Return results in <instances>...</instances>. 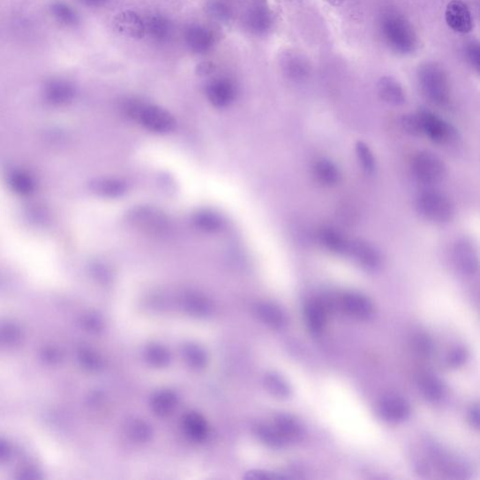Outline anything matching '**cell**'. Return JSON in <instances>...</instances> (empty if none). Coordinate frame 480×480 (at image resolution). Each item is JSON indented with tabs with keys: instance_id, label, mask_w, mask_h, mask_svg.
I'll list each match as a JSON object with an SVG mask.
<instances>
[{
	"instance_id": "cell-9",
	"label": "cell",
	"mask_w": 480,
	"mask_h": 480,
	"mask_svg": "<svg viewBox=\"0 0 480 480\" xmlns=\"http://www.w3.org/2000/svg\"><path fill=\"white\" fill-rule=\"evenodd\" d=\"M183 40L188 50L195 55H206L216 45L215 34L211 28L200 23H193L186 27Z\"/></svg>"
},
{
	"instance_id": "cell-3",
	"label": "cell",
	"mask_w": 480,
	"mask_h": 480,
	"mask_svg": "<svg viewBox=\"0 0 480 480\" xmlns=\"http://www.w3.org/2000/svg\"><path fill=\"white\" fill-rule=\"evenodd\" d=\"M415 208L422 218L435 223H448L455 213L450 200L435 190L420 193L415 200Z\"/></svg>"
},
{
	"instance_id": "cell-24",
	"label": "cell",
	"mask_w": 480,
	"mask_h": 480,
	"mask_svg": "<svg viewBox=\"0 0 480 480\" xmlns=\"http://www.w3.org/2000/svg\"><path fill=\"white\" fill-rule=\"evenodd\" d=\"M304 314L309 329L314 334L321 332L326 323V316L322 306L317 302H309L304 309Z\"/></svg>"
},
{
	"instance_id": "cell-28",
	"label": "cell",
	"mask_w": 480,
	"mask_h": 480,
	"mask_svg": "<svg viewBox=\"0 0 480 480\" xmlns=\"http://www.w3.org/2000/svg\"><path fill=\"white\" fill-rule=\"evenodd\" d=\"M400 125L405 133L412 136H419L422 133V122L417 113L404 115L400 120Z\"/></svg>"
},
{
	"instance_id": "cell-15",
	"label": "cell",
	"mask_w": 480,
	"mask_h": 480,
	"mask_svg": "<svg viewBox=\"0 0 480 480\" xmlns=\"http://www.w3.org/2000/svg\"><path fill=\"white\" fill-rule=\"evenodd\" d=\"M130 216L131 223L152 233H162L167 227V220L164 216L152 208H136L131 211Z\"/></svg>"
},
{
	"instance_id": "cell-20",
	"label": "cell",
	"mask_w": 480,
	"mask_h": 480,
	"mask_svg": "<svg viewBox=\"0 0 480 480\" xmlns=\"http://www.w3.org/2000/svg\"><path fill=\"white\" fill-rule=\"evenodd\" d=\"M314 175L322 184L335 186L342 179V174L334 162L329 159H321L317 161L314 167Z\"/></svg>"
},
{
	"instance_id": "cell-36",
	"label": "cell",
	"mask_w": 480,
	"mask_h": 480,
	"mask_svg": "<svg viewBox=\"0 0 480 480\" xmlns=\"http://www.w3.org/2000/svg\"><path fill=\"white\" fill-rule=\"evenodd\" d=\"M327 1H329L330 4L333 5V6L338 7L340 6V5L345 1V0H327Z\"/></svg>"
},
{
	"instance_id": "cell-12",
	"label": "cell",
	"mask_w": 480,
	"mask_h": 480,
	"mask_svg": "<svg viewBox=\"0 0 480 480\" xmlns=\"http://www.w3.org/2000/svg\"><path fill=\"white\" fill-rule=\"evenodd\" d=\"M113 28L124 37L133 40L146 38L144 18L131 10L120 12L113 18Z\"/></svg>"
},
{
	"instance_id": "cell-32",
	"label": "cell",
	"mask_w": 480,
	"mask_h": 480,
	"mask_svg": "<svg viewBox=\"0 0 480 480\" xmlns=\"http://www.w3.org/2000/svg\"><path fill=\"white\" fill-rule=\"evenodd\" d=\"M466 358L467 353L466 350L463 349V348H456V349L451 351L450 356H448V362L451 367H460L466 362Z\"/></svg>"
},
{
	"instance_id": "cell-27",
	"label": "cell",
	"mask_w": 480,
	"mask_h": 480,
	"mask_svg": "<svg viewBox=\"0 0 480 480\" xmlns=\"http://www.w3.org/2000/svg\"><path fill=\"white\" fill-rule=\"evenodd\" d=\"M356 153H357L358 162H360L364 171L367 174H373L374 169H375V160H374L373 151L369 148L368 144L362 141L357 142Z\"/></svg>"
},
{
	"instance_id": "cell-14",
	"label": "cell",
	"mask_w": 480,
	"mask_h": 480,
	"mask_svg": "<svg viewBox=\"0 0 480 480\" xmlns=\"http://www.w3.org/2000/svg\"><path fill=\"white\" fill-rule=\"evenodd\" d=\"M378 411L382 419L386 422H401L409 417L410 405L401 397L389 395L379 402Z\"/></svg>"
},
{
	"instance_id": "cell-22",
	"label": "cell",
	"mask_w": 480,
	"mask_h": 480,
	"mask_svg": "<svg viewBox=\"0 0 480 480\" xmlns=\"http://www.w3.org/2000/svg\"><path fill=\"white\" fill-rule=\"evenodd\" d=\"M206 14L211 19L221 24H228L234 17V10L226 0H208Z\"/></svg>"
},
{
	"instance_id": "cell-35",
	"label": "cell",
	"mask_w": 480,
	"mask_h": 480,
	"mask_svg": "<svg viewBox=\"0 0 480 480\" xmlns=\"http://www.w3.org/2000/svg\"><path fill=\"white\" fill-rule=\"evenodd\" d=\"M468 419L471 425L476 428V429H479L480 422L479 405H474V406L471 407V409L469 410Z\"/></svg>"
},
{
	"instance_id": "cell-33",
	"label": "cell",
	"mask_w": 480,
	"mask_h": 480,
	"mask_svg": "<svg viewBox=\"0 0 480 480\" xmlns=\"http://www.w3.org/2000/svg\"><path fill=\"white\" fill-rule=\"evenodd\" d=\"M415 345H417L419 352L425 353V355H428V353H430V351H432V342H430L429 338L425 336V335H419V336L417 337Z\"/></svg>"
},
{
	"instance_id": "cell-2",
	"label": "cell",
	"mask_w": 480,
	"mask_h": 480,
	"mask_svg": "<svg viewBox=\"0 0 480 480\" xmlns=\"http://www.w3.org/2000/svg\"><path fill=\"white\" fill-rule=\"evenodd\" d=\"M380 25L384 40L391 50L408 55L417 48V35L408 21L402 15L389 12L382 17Z\"/></svg>"
},
{
	"instance_id": "cell-13",
	"label": "cell",
	"mask_w": 480,
	"mask_h": 480,
	"mask_svg": "<svg viewBox=\"0 0 480 480\" xmlns=\"http://www.w3.org/2000/svg\"><path fill=\"white\" fill-rule=\"evenodd\" d=\"M446 22L455 32L466 34L473 28L470 10L461 0H452L446 9Z\"/></svg>"
},
{
	"instance_id": "cell-34",
	"label": "cell",
	"mask_w": 480,
	"mask_h": 480,
	"mask_svg": "<svg viewBox=\"0 0 480 480\" xmlns=\"http://www.w3.org/2000/svg\"><path fill=\"white\" fill-rule=\"evenodd\" d=\"M80 4L84 5L87 8H92V9H100V8H103L107 6L111 0H77Z\"/></svg>"
},
{
	"instance_id": "cell-29",
	"label": "cell",
	"mask_w": 480,
	"mask_h": 480,
	"mask_svg": "<svg viewBox=\"0 0 480 480\" xmlns=\"http://www.w3.org/2000/svg\"><path fill=\"white\" fill-rule=\"evenodd\" d=\"M99 190L108 197H118L127 190V185L122 180L107 179L100 182Z\"/></svg>"
},
{
	"instance_id": "cell-26",
	"label": "cell",
	"mask_w": 480,
	"mask_h": 480,
	"mask_svg": "<svg viewBox=\"0 0 480 480\" xmlns=\"http://www.w3.org/2000/svg\"><path fill=\"white\" fill-rule=\"evenodd\" d=\"M422 393L430 402H439L445 395V388L439 379L427 376L422 382Z\"/></svg>"
},
{
	"instance_id": "cell-8",
	"label": "cell",
	"mask_w": 480,
	"mask_h": 480,
	"mask_svg": "<svg viewBox=\"0 0 480 480\" xmlns=\"http://www.w3.org/2000/svg\"><path fill=\"white\" fill-rule=\"evenodd\" d=\"M422 122V133L437 144L450 143L457 138V131L452 125L428 110L417 113Z\"/></svg>"
},
{
	"instance_id": "cell-4",
	"label": "cell",
	"mask_w": 480,
	"mask_h": 480,
	"mask_svg": "<svg viewBox=\"0 0 480 480\" xmlns=\"http://www.w3.org/2000/svg\"><path fill=\"white\" fill-rule=\"evenodd\" d=\"M419 86L426 97L436 105L448 102L450 86L445 72L433 64H426L419 69Z\"/></svg>"
},
{
	"instance_id": "cell-16",
	"label": "cell",
	"mask_w": 480,
	"mask_h": 480,
	"mask_svg": "<svg viewBox=\"0 0 480 480\" xmlns=\"http://www.w3.org/2000/svg\"><path fill=\"white\" fill-rule=\"evenodd\" d=\"M454 261L457 267L466 274H473L479 267V260L474 246L466 239L459 240L454 246Z\"/></svg>"
},
{
	"instance_id": "cell-6",
	"label": "cell",
	"mask_w": 480,
	"mask_h": 480,
	"mask_svg": "<svg viewBox=\"0 0 480 480\" xmlns=\"http://www.w3.org/2000/svg\"><path fill=\"white\" fill-rule=\"evenodd\" d=\"M413 173L419 182L435 184L445 179L446 167L443 160L430 151H420L413 160Z\"/></svg>"
},
{
	"instance_id": "cell-17",
	"label": "cell",
	"mask_w": 480,
	"mask_h": 480,
	"mask_svg": "<svg viewBox=\"0 0 480 480\" xmlns=\"http://www.w3.org/2000/svg\"><path fill=\"white\" fill-rule=\"evenodd\" d=\"M343 307L348 314L360 320H369L373 316V303L365 296L358 293H348L343 296Z\"/></svg>"
},
{
	"instance_id": "cell-23",
	"label": "cell",
	"mask_w": 480,
	"mask_h": 480,
	"mask_svg": "<svg viewBox=\"0 0 480 480\" xmlns=\"http://www.w3.org/2000/svg\"><path fill=\"white\" fill-rule=\"evenodd\" d=\"M281 69L292 80H301L306 76L308 67L303 59L295 54H286L281 61Z\"/></svg>"
},
{
	"instance_id": "cell-25",
	"label": "cell",
	"mask_w": 480,
	"mask_h": 480,
	"mask_svg": "<svg viewBox=\"0 0 480 480\" xmlns=\"http://www.w3.org/2000/svg\"><path fill=\"white\" fill-rule=\"evenodd\" d=\"M193 223L205 232H216L221 230L223 221L218 214L210 210L199 211L193 216Z\"/></svg>"
},
{
	"instance_id": "cell-11",
	"label": "cell",
	"mask_w": 480,
	"mask_h": 480,
	"mask_svg": "<svg viewBox=\"0 0 480 480\" xmlns=\"http://www.w3.org/2000/svg\"><path fill=\"white\" fill-rule=\"evenodd\" d=\"M345 255L366 270H376L381 264V255L378 249L365 240L349 239Z\"/></svg>"
},
{
	"instance_id": "cell-21",
	"label": "cell",
	"mask_w": 480,
	"mask_h": 480,
	"mask_svg": "<svg viewBox=\"0 0 480 480\" xmlns=\"http://www.w3.org/2000/svg\"><path fill=\"white\" fill-rule=\"evenodd\" d=\"M319 239L323 246L326 247L330 252L345 255L349 239L340 234V232L333 228L322 229L319 233Z\"/></svg>"
},
{
	"instance_id": "cell-10",
	"label": "cell",
	"mask_w": 480,
	"mask_h": 480,
	"mask_svg": "<svg viewBox=\"0 0 480 480\" xmlns=\"http://www.w3.org/2000/svg\"><path fill=\"white\" fill-rule=\"evenodd\" d=\"M144 18L146 37L159 45H167L174 36V23L167 15L152 12Z\"/></svg>"
},
{
	"instance_id": "cell-19",
	"label": "cell",
	"mask_w": 480,
	"mask_h": 480,
	"mask_svg": "<svg viewBox=\"0 0 480 480\" xmlns=\"http://www.w3.org/2000/svg\"><path fill=\"white\" fill-rule=\"evenodd\" d=\"M50 10L56 22L67 28H76L81 23L79 12L66 2H55L52 4Z\"/></svg>"
},
{
	"instance_id": "cell-18",
	"label": "cell",
	"mask_w": 480,
	"mask_h": 480,
	"mask_svg": "<svg viewBox=\"0 0 480 480\" xmlns=\"http://www.w3.org/2000/svg\"><path fill=\"white\" fill-rule=\"evenodd\" d=\"M378 94L381 99L394 105L400 107L405 102V94L401 84L394 78L389 76H384L380 79L378 84Z\"/></svg>"
},
{
	"instance_id": "cell-30",
	"label": "cell",
	"mask_w": 480,
	"mask_h": 480,
	"mask_svg": "<svg viewBox=\"0 0 480 480\" xmlns=\"http://www.w3.org/2000/svg\"><path fill=\"white\" fill-rule=\"evenodd\" d=\"M281 429L292 438L298 437L301 435V428L295 419L290 417H281L280 419Z\"/></svg>"
},
{
	"instance_id": "cell-31",
	"label": "cell",
	"mask_w": 480,
	"mask_h": 480,
	"mask_svg": "<svg viewBox=\"0 0 480 480\" xmlns=\"http://www.w3.org/2000/svg\"><path fill=\"white\" fill-rule=\"evenodd\" d=\"M466 56L467 61L470 62L472 66L479 69L480 66V49L479 43H471L466 47Z\"/></svg>"
},
{
	"instance_id": "cell-7",
	"label": "cell",
	"mask_w": 480,
	"mask_h": 480,
	"mask_svg": "<svg viewBox=\"0 0 480 480\" xmlns=\"http://www.w3.org/2000/svg\"><path fill=\"white\" fill-rule=\"evenodd\" d=\"M206 98L216 108H226L231 105L237 97V85L230 76H217L206 83Z\"/></svg>"
},
{
	"instance_id": "cell-1",
	"label": "cell",
	"mask_w": 480,
	"mask_h": 480,
	"mask_svg": "<svg viewBox=\"0 0 480 480\" xmlns=\"http://www.w3.org/2000/svg\"><path fill=\"white\" fill-rule=\"evenodd\" d=\"M122 110L131 120L138 121L146 130L157 133H166L174 130V117L164 108L148 105L135 99H128L122 102Z\"/></svg>"
},
{
	"instance_id": "cell-5",
	"label": "cell",
	"mask_w": 480,
	"mask_h": 480,
	"mask_svg": "<svg viewBox=\"0 0 480 480\" xmlns=\"http://www.w3.org/2000/svg\"><path fill=\"white\" fill-rule=\"evenodd\" d=\"M244 30L255 37H264L272 30L273 19L267 0H249L242 14Z\"/></svg>"
}]
</instances>
